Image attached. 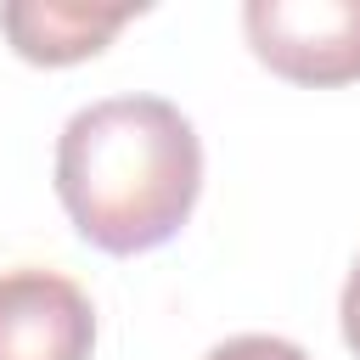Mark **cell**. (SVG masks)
Returning a JSON list of instances; mask_svg holds the SVG:
<instances>
[{
	"mask_svg": "<svg viewBox=\"0 0 360 360\" xmlns=\"http://www.w3.org/2000/svg\"><path fill=\"white\" fill-rule=\"evenodd\" d=\"M202 191V141L163 96H107L79 107L56 141V197L101 253L163 248Z\"/></svg>",
	"mask_w": 360,
	"mask_h": 360,
	"instance_id": "cell-1",
	"label": "cell"
},
{
	"mask_svg": "<svg viewBox=\"0 0 360 360\" xmlns=\"http://www.w3.org/2000/svg\"><path fill=\"white\" fill-rule=\"evenodd\" d=\"M338 321H343V343H349V349H354V360H360V259H354V270H349V281H343Z\"/></svg>",
	"mask_w": 360,
	"mask_h": 360,
	"instance_id": "cell-6",
	"label": "cell"
},
{
	"mask_svg": "<svg viewBox=\"0 0 360 360\" xmlns=\"http://www.w3.org/2000/svg\"><path fill=\"white\" fill-rule=\"evenodd\" d=\"M96 309L79 281L56 270L0 276V360H90Z\"/></svg>",
	"mask_w": 360,
	"mask_h": 360,
	"instance_id": "cell-3",
	"label": "cell"
},
{
	"mask_svg": "<svg viewBox=\"0 0 360 360\" xmlns=\"http://www.w3.org/2000/svg\"><path fill=\"white\" fill-rule=\"evenodd\" d=\"M202 360H309L298 343H287V338H270V332H242V338H225V343H214Z\"/></svg>",
	"mask_w": 360,
	"mask_h": 360,
	"instance_id": "cell-5",
	"label": "cell"
},
{
	"mask_svg": "<svg viewBox=\"0 0 360 360\" xmlns=\"http://www.w3.org/2000/svg\"><path fill=\"white\" fill-rule=\"evenodd\" d=\"M141 6H73V0H11L0 6V34L22 62L68 68L96 56Z\"/></svg>",
	"mask_w": 360,
	"mask_h": 360,
	"instance_id": "cell-4",
	"label": "cell"
},
{
	"mask_svg": "<svg viewBox=\"0 0 360 360\" xmlns=\"http://www.w3.org/2000/svg\"><path fill=\"white\" fill-rule=\"evenodd\" d=\"M242 28L253 56L292 84L360 79V0H248Z\"/></svg>",
	"mask_w": 360,
	"mask_h": 360,
	"instance_id": "cell-2",
	"label": "cell"
}]
</instances>
